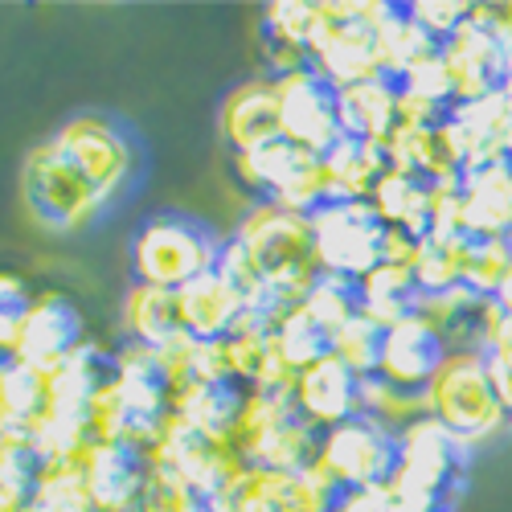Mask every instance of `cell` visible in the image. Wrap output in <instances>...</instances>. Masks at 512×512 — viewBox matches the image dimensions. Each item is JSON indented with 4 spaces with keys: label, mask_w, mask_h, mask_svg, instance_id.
I'll return each mask as SVG.
<instances>
[{
    "label": "cell",
    "mask_w": 512,
    "mask_h": 512,
    "mask_svg": "<svg viewBox=\"0 0 512 512\" xmlns=\"http://www.w3.org/2000/svg\"><path fill=\"white\" fill-rule=\"evenodd\" d=\"M426 418L439 422L459 447H476L500 435L508 418L492 390L484 353H451L426 386Z\"/></svg>",
    "instance_id": "cell-1"
},
{
    "label": "cell",
    "mask_w": 512,
    "mask_h": 512,
    "mask_svg": "<svg viewBox=\"0 0 512 512\" xmlns=\"http://www.w3.org/2000/svg\"><path fill=\"white\" fill-rule=\"evenodd\" d=\"M390 5H320L312 29V70L332 91L381 78V25Z\"/></svg>",
    "instance_id": "cell-2"
},
{
    "label": "cell",
    "mask_w": 512,
    "mask_h": 512,
    "mask_svg": "<svg viewBox=\"0 0 512 512\" xmlns=\"http://www.w3.org/2000/svg\"><path fill=\"white\" fill-rule=\"evenodd\" d=\"M222 242L181 218H148L132 238V275L140 287L181 291L218 267Z\"/></svg>",
    "instance_id": "cell-3"
},
{
    "label": "cell",
    "mask_w": 512,
    "mask_h": 512,
    "mask_svg": "<svg viewBox=\"0 0 512 512\" xmlns=\"http://www.w3.org/2000/svg\"><path fill=\"white\" fill-rule=\"evenodd\" d=\"M21 193H25V205H29L33 218L46 230H58V234H74L82 226H91L107 205L50 140L37 144L25 156Z\"/></svg>",
    "instance_id": "cell-4"
},
{
    "label": "cell",
    "mask_w": 512,
    "mask_h": 512,
    "mask_svg": "<svg viewBox=\"0 0 512 512\" xmlns=\"http://www.w3.org/2000/svg\"><path fill=\"white\" fill-rule=\"evenodd\" d=\"M394 467H398V435L365 414H357V418L340 422L320 435L316 472L336 492L386 488L394 480Z\"/></svg>",
    "instance_id": "cell-5"
},
{
    "label": "cell",
    "mask_w": 512,
    "mask_h": 512,
    "mask_svg": "<svg viewBox=\"0 0 512 512\" xmlns=\"http://www.w3.org/2000/svg\"><path fill=\"white\" fill-rule=\"evenodd\" d=\"M320 271L332 279L361 283L381 263L386 222L377 218L373 201H324L308 213Z\"/></svg>",
    "instance_id": "cell-6"
},
{
    "label": "cell",
    "mask_w": 512,
    "mask_h": 512,
    "mask_svg": "<svg viewBox=\"0 0 512 512\" xmlns=\"http://www.w3.org/2000/svg\"><path fill=\"white\" fill-rule=\"evenodd\" d=\"M234 173L242 185L263 197V205H279L291 213H312L328 201L324 193V156H312L287 140H275L250 156H234Z\"/></svg>",
    "instance_id": "cell-7"
},
{
    "label": "cell",
    "mask_w": 512,
    "mask_h": 512,
    "mask_svg": "<svg viewBox=\"0 0 512 512\" xmlns=\"http://www.w3.org/2000/svg\"><path fill=\"white\" fill-rule=\"evenodd\" d=\"M50 144L78 168L82 181H87L103 201H115L123 193V185L132 181L136 152L119 127L99 119V115H78V119L62 123Z\"/></svg>",
    "instance_id": "cell-8"
},
{
    "label": "cell",
    "mask_w": 512,
    "mask_h": 512,
    "mask_svg": "<svg viewBox=\"0 0 512 512\" xmlns=\"http://www.w3.org/2000/svg\"><path fill=\"white\" fill-rule=\"evenodd\" d=\"M463 455L467 447H459L439 422L422 418L398 435V467L386 488L422 492V496H439L455 504V492L463 480Z\"/></svg>",
    "instance_id": "cell-9"
},
{
    "label": "cell",
    "mask_w": 512,
    "mask_h": 512,
    "mask_svg": "<svg viewBox=\"0 0 512 512\" xmlns=\"http://www.w3.org/2000/svg\"><path fill=\"white\" fill-rule=\"evenodd\" d=\"M152 459L164 463V467H173L185 484H193L205 496V504L218 500L226 488H234L242 472H250L230 443L205 435L201 426H193L181 414L168 422V431H164V439H160Z\"/></svg>",
    "instance_id": "cell-10"
},
{
    "label": "cell",
    "mask_w": 512,
    "mask_h": 512,
    "mask_svg": "<svg viewBox=\"0 0 512 512\" xmlns=\"http://www.w3.org/2000/svg\"><path fill=\"white\" fill-rule=\"evenodd\" d=\"M336 488L316 472H267L250 467L226 488L218 500H209L205 512H332Z\"/></svg>",
    "instance_id": "cell-11"
},
{
    "label": "cell",
    "mask_w": 512,
    "mask_h": 512,
    "mask_svg": "<svg viewBox=\"0 0 512 512\" xmlns=\"http://www.w3.org/2000/svg\"><path fill=\"white\" fill-rule=\"evenodd\" d=\"M87 324H82V312L74 308L70 295L62 291H37L33 300V312L25 320V332H21V345L13 353V361L46 373V377H58L82 349H87Z\"/></svg>",
    "instance_id": "cell-12"
},
{
    "label": "cell",
    "mask_w": 512,
    "mask_h": 512,
    "mask_svg": "<svg viewBox=\"0 0 512 512\" xmlns=\"http://www.w3.org/2000/svg\"><path fill=\"white\" fill-rule=\"evenodd\" d=\"M279 87V115H283V140L304 148L312 156H328L340 144V123H336V91L316 74L300 70L275 78Z\"/></svg>",
    "instance_id": "cell-13"
},
{
    "label": "cell",
    "mask_w": 512,
    "mask_h": 512,
    "mask_svg": "<svg viewBox=\"0 0 512 512\" xmlns=\"http://www.w3.org/2000/svg\"><path fill=\"white\" fill-rule=\"evenodd\" d=\"M58 414L54 377L37 373L13 357L0 361V439L41 443Z\"/></svg>",
    "instance_id": "cell-14"
},
{
    "label": "cell",
    "mask_w": 512,
    "mask_h": 512,
    "mask_svg": "<svg viewBox=\"0 0 512 512\" xmlns=\"http://www.w3.org/2000/svg\"><path fill=\"white\" fill-rule=\"evenodd\" d=\"M447 357H451V349L443 345V336L414 312V316H406V320H398V324L386 328L373 373H377L381 381H390V386L426 394V386L435 381V373L443 369ZM373 373H369V377H373Z\"/></svg>",
    "instance_id": "cell-15"
},
{
    "label": "cell",
    "mask_w": 512,
    "mask_h": 512,
    "mask_svg": "<svg viewBox=\"0 0 512 512\" xmlns=\"http://www.w3.org/2000/svg\"><path fill=\"white\" fill-rule=\"evenodd\" d=\"M291 406L312 431L324 435L361 414V377L340 357H324L291 377Z\"/></svg>",
    "instance_id": "cell-16"
},
{
    "label": "cell",
    "mask_w": 512,
    "mask_h": 512,
    "mask_svg": "<svg viewBox=\"0 0 512 512\" xmlns=\"http://www.w3.org/2000/svg\"><path fill=\"white\" fill-rule=\"evenodd\" d=\"M459 230L467 238L512 242V168L492 160L459 177Z\"/></svg>",
    "instance_id": "cell-17"
},
{
    "label": "cell",
    "mask_w": 512,
    "mask_h": 512,
    "mask_svg": "<svg viewBox=\"0 0 512 512\" xmlns=\"http://www.w3.org/2000/svg\"><path fill=\"white\" fill-rule=\"evenodd\" d=\"M222 140L234 156H250L275 140H283L279 87L275 78H250L234 87L222 103Z\"/></svg>",
    "instance_id": "cell-18"
},
{
    "label": "cell",
    "mask_w": 512,
    "mask_h": 512,
    "mask_svg": "<svg viewBox=\"0 0 512 512\" xmlns=\"http://www.w3.org/2000/svg\"><path fill=\"white\" fill-rule=\"evenodd\" d=\"M177 312H181L185 340H193V345H218L246 316V295L213 267L209 275L177 291Z\"/></svg>",
    "instance_id": "cell-19"
},
{
    "label": "cell",
    "mask_w": 512,
    "mask_h": 512,
    "mask_svg": "<svg viewBox=\"0 0 512 512\" xmlns=\"http://www.w3.org/2000/svg\"><path fill=\"white\" fill-rule=\"evenodd\" d=\"M336 123H340V140L390 148L402 123V91L390 78H369V82H353V87H340Z\"/></svg>",
    "instance_id": "cell-20"
},
{
    "label": "cell",
    "mask_w": 512,
    "mask_h": 512,
    "mask_svg": "<svg viewBox=\"0 0 512 512\" xmlns=\"http://www.w3.org/2000/svg\"><path fill=\"white\" fill-rule=\"evenodd\" d=\"M152 455L136 443H107L87 455V488L95 512H136Z\"/></svg>",
    "instance_id": "cell-21"
},
{
    "label": "cell",
    "mask_w": 512,
    "mask_h": 512,
    "mask_svg": "<svg viewBox=\"0 0 512 512\" xmlns=\"http://www.w3.org/2000/svg\"><path fill=\"white\" fill-rule=\"evenodd\" d=\"M394 173V156L386 144L340 140L324 156V193L328 201H373L377 185Z\"/></svg>",
    "instance_id": "cell-22"
},
{
    "label": "cell",
    "mask_w": 512,
    "mask_h": 512,
    "mask_svg": "<svg viewBox=\"0 0 512 512\" xmlns=\"http://www.w3.org/2000/svg\"><path fill=\"white\" fill-rule=\"evenodd\" d=\"M123 328H127V345L140 349H173L181 332V312H177V291H160V287H132L123 304Z\"/></svg>",
    "instance_id": "cell-23"
},
{
    "label": "cell",
    "mask_w": 512,
    "mask_h": 512,
    "mask_svg": "<svg viewBox=\"0 0 512 512\" xmlns=\"http://www.w3.org/2000/svg\"><path fill=\"white\" fill-rule=\"evenodd\" d=\"M463 259H467V234L451 230H431L418 242L414 254V283L422 295H443L463 287Z\"/></svg>",
    "instance_id": "cell-24"
},
{
    "label": "cell",
    "mask_w": 512,
    "mask_h": 512,
    "mask_svg": "<svg viewBox=\"0 0 512 512\" xmlns=\"http://www.w3.org/2000/svg\"><path fill=\"white\" fill-rule=\"evenodd\" d=\"M46 476V455L37 443L0 439V512H33Z\"/></svg>",
    "instance_id": "cell-25"
},
{
    "label": "cell",
    "mask_w": 512,
    "mask_h": 512,
    "mask_svg": "<svg viewBox=\"0 0 512 512\" xmlns=\"http://www.w3.org/2000/svg\"><path fill=\"white\" fill-rule=\"evenodd\" d=\"M361 414L373 418V422H381L386 431L402 435L406 426H414V422L426 418V394L390 386V381H381L373 373V377H361Z\"/></svg>",
    "instance_id": "cell-26"
},
{
    "label": "cell",
    "mask_w": 512,
    "mask_h": 512,
    "mask_svg": "<svg viewBox=\"0 0 512 512\" xmlns=\"http://www.w3.org/2000/svg\"><path fill=\"white\" fill-rule=\"evenodd\" d=\"M136 512H205V496L193 484H185L173 467L152 459V472L140 488Z\"/></svg>",
    "instance_id": "cell-27"
},
{
    "label": "cell",
    "mask_w": 512,
    "mask_h": 512,
    "mask_svg": "<svg viewBox=\"0 0 512 512\" xmlns=\"http://www.w3.org/2000/svg\"><path fill=\"white\" fill-rule=\"evenodd\" d=\"M508 250L512 242H496V238H467V259H463V287L496 300V291L508 275Z\"/></svg>",
    "instance_id": "cell-28"
},
{
    "label": "cell",
    "mask_w": 512,
    "mask_h": 512,
    "mask_svg": "<svg viewBox=\"0 0 512 512\" xmlns=\"http://www.w3.org/2000/svg\"><path fill=\"white\" fill-rule=\"evenodd\" d=\"M33 300H37V291L17 271H0V361L17 353Z\"/></svg>",
    "instance_id": "cell-29"
},
{
    "label": "cell",
    "mask_w": 512,
    "mask_h": 512,
    "mask_svg": "<svg viewBox=\"0 0 512 512\" xmlns=\"http://www.w3.org/2000/svg\"><path fill=\"white\" fill-rule=\"evenodd\" d=\"M406 13H410V21H414L426 37H435L439 46H443V41H451L459 29L472 25L476 5H410Z\"/></svg>",
    "instance_id": "cell-30"
},
{
    "label": "cell",
    "mask_w": 512,
    "mask_h": 512,
    "mask_svg": "<svg viewBox=\"0 0 512 512\" xmlns=\"http://www.w3.org/2000/svg\"><path fill=\"white\" fill-rule=\"evenodd\" d=\"M484 361H488V377H492V390L500 398V410L512 422V340H496V345L484 353Z\"/></svg>",
    "instance_id": "cell-31"
},
{
    "label": "cell",
    "mask_w": 512,
    "mask_h": 512,
    "mask_svg": "<svg viewBox=\"0 0 512 512\" xmlns=\"http://www.w3.org/2000/svg\"><path fill=\"white\" fill-rule=\"evenodd\" d=\"M472 25L484 29L496 41V46L512 50V5H476Z\"/></svg>",
    "instance_id": "cell-32"
},
{
    "label": "cell",
    "mask_w": 512,
    "mask_h": 512,
    "mask_svg": "<svg viewBox=\"0 0 512 512\" xmlns=\"http://www.w3.org/2000/svg\"><path fill=\"white\" fill-rule=\"evenodd\" d=\"M332 512H394L390 488H365V492H340Z\"/></svg>",
    "instance_id": "cell-33"
},
{
    "label": "cell",
    "mask_w": 512,
    "mask_h": 512,
    "mask_svg": "<svg viewBox=\"0 0 512 512\" xmlns=\"http://www.w3.org/2000/svg\"><path fill=\"white\" fill-rule=\"evenodd\" d=\"M496 304H500V312L512 320V250H508V275H504V283H500V291H496Z\"/></svg>",
    "instance_id": "cell-34"
},
{
    "label": "cell",
    "mask_w": 512,
    "mask_h": 512,
    "mask_svg": "<svg viewBox=\"0 0 512 512\" xmlns=\"http://www.w3.org/2000/svg\"><path fill=\"white\" fill-rule=\"evenodd\" d=\"M504 160H508V168H512V136H508V152H504Z\"/></svg>",
    "instance_id": "cell-35"
}]
</instances>
